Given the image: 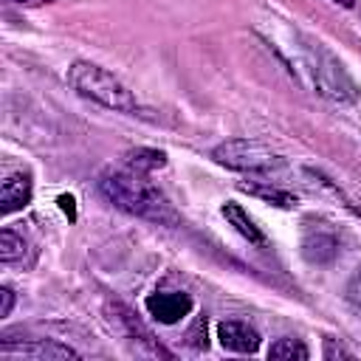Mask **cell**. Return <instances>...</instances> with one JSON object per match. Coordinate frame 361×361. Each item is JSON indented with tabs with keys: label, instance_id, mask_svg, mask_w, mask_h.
<instances>
[{
	"label": "cell",
	"instance_id": "obj_1",
	"mask_svg": "<svg viewBox=\"0 0 361 361\" xmlns=\"http://www.w3.org/2000/svg\"><path fill=\"white\" fill-rule=\"evenodd\" d=\"M99 189L110 203H116L121 212L152 220V223H178L175 209L169 200L144 178V172L127 166V169H110L102 175Z\"/></svg>",
	"mask_w": 361,
	"mask_h": 361
},
{
	"label": "cell",
	"instance_id": "obj_2",
	"mask_svg": "<svg viewBox=\"0 0 361 361\" xmlns=\"http://www.w3.org/2000/svg\"><path fill=\"white\" fill-rule=\"evenodd\" d=\"M68 82L73 90L99 102L102 107H110L118 113H135V99L124 87V82H118L113 73H107L104 68H99L93 62H82V59L73 62L68 68Z\"/></svg>",
	"mask_w": 361,
	"mask_h": 361
},
{
	"label": "cell",
	"instance_id": "obj_3",
	"mask_svg": "<svg viewBox=\"0 0 361 361\" xmlns=\"http://www.w3.org/2000/svg\"><path fill=\"white\" fill-rule=\"evenodd\" d=\"M212 158L228 169H240V172H274L285 166V158L276 155L271 147L259 144V141H248V138H231L223 141L220 147H214Z\"/></svg>",
	"mask_w": 361,
	"mask_h": 361
},
{
	"label": "cell",
	"instance_id": "obj_4",
	"mask_svg": "<svg viewBox=\"0 0 361 361\" xmlns=\"http://www.w3.org/2000/svg\"><path fill=\"white\" fill-rule=\"evenodd\" d=\"M147 310L152 319H158L161 324H175L183 316L192 313V296L180 293V290H161V293H149L147 296Z\"/></svg>",
	"mask_w": 361,
	"mask_h": 361
},
{
	"label": "cell",
	"instance_id": "obj_5",
	"mask_svg": "<svg viewBox=\"0 0 361 361\" xmlns=\"http://www.w3.org/2000/svg\"><path fill=\"white\" fill-rule=\"evenodd\" d=\"M31 175L28 172H11L0 186V212L11 214L17 209H25L31 203Z\"/></svg>",
	"mask_w": 361,
	"mask_h": 361
},
{
	"label": "cell",
	"instance_id": "obj_6",
	"mask_svg": "<svg viewBox=\"0 0 361 361\" xmlns=\"http://www.w3.org/2000/svg\"><path fill=\"white\" fill-rule=\"evenodd\" d=\"M217 338L226 350H234V353H257V347H259L257 330L248 327L245 322H220Z\"/></svg>",
	"mask_w": 361,
	"mask_h": 361
},
{
	"label": "cell",
	"instance_id": "obj_7",
	"mask_svg": "<svg viewBox=\"0 0 361 361\" xmlns=\"http://www.w3.org/2000/svg\"><path fill=\"white\" fill-rule=\"evenodd\" d=\"M3 353H23V355H31V358H45V361H62V358H76V350L65 347V344H56V341H34V344H11V341H3L0 344Z\"/></svg>",
	"mask_w": 361,
	"mask_h": 361
},
{
	"label": "cell",
	"instance_id": "obj_8",
	"mask_svg": "<svg viewBox=\"0 0 361 361\" xmlns=\"http://www.w3.org/2000/svg\"><path fill=\"white\" fill-rule=\"evenodd\" d=\"M302 251H305V257L310 262H330L336 257V251H338V243H336V237L330 231L319 228V231H310L302 240Z\"/></svg>",
	"mask_w": 361,
	"mask_h": 361
},
{
	"label": "cell",
	"instance_id": "obj_9",
	"mask_svg": "<svg viewBox=\"0 0 361 361\" xmlns=\"http://www.w3.org/2000/svg\"><path fill=\"white\" fill-rule=\"evenodd\" d=\"M223 217H226V220H228V223H231V226H234V228H237L248 243H254V245H259V248H262V245H268L265 234H262V231H259V226L245 214V209H243V206H237V203H226V206H223Z\"/></svg>",
	"mask_w": 361,
	"mask_h": 361
},
{
	"label": "cell",
	"instance_id": "obj_10",
	"mask_svg": "<svg viewBox=\"0 0 361 361\" xmlns=\"http://www.w3.org/2000/svg\"><path fill=\"white\" fill-rule=\"evenodd\" d=\"M240 189L243 192H248V195H254V197H262V200H268V203H274V206H279V209H293L299 200H296V195H290V192H285V189H279V186H274V183H259V180H248V183H240Z\"/></svg>",
	"mask_w": 361,
	"mask_h": 361
},
{
	"label": "cell",
	"instance_id": "obj_11",
	"mask_svg": "<svg viewBox=\"0 0 361 361\" xmlns=\"http://www.w3.org/2000/svg\"><path fill=\"white\" fill-rule=\"evenodd\" d=\"M164 164H166V155H164L161 149H147V147H141V149L127 152V166H133V169H138V172H152V169H161Z\"/></svg>",
	"mask_w": 361,
	"mask_h": 361
},
{
	"label": "cell",
	"instance_id": "obj_12",
	"mask_svg": "<svg viewBox=\"0 0 361 361\" xmlns=\"http://www.w3.org/2000/svg\"><path fill=\"white\" fill-rule=\"evenodd\" d=\"M25 240L20 234H14L11 228H3L0 231V259L3 262H17L25 257Z\"/></svg>",
	"mask_w": 361,
	"mask_h": 361
},
{
	"label": "cell",
	"instance_id": "obj_13",
	"mask_svg": "<svg viewBox=\"0 0 361 361\" xmlns=\"http://www.w3.org/2000/svg\"><path fill=\"white\" fill-rule=\"evenodd\" d=\"M268 358H290V361L296 358V361H305L307 358V347L302 341H296V338H279V341L271 344Z\"/></svg>",
	"mask_w": 361,
	"mask_h": 361
},
{
	"label": "cell",
	"instance_id": "obj_14",
	"mask_svg": "<svg viewBox=\"0 0 361 361\" xmlns=\"http://www.w3.org/2000/svg\"><path fill=\"white\" fill-rule=\"evenodd\" d=\"M344 299H347L355 310H361V265L353 271V276H350V282H347V288H344Z\"/></svg>",
	"mask_w": 361,
	"mask_h": 361
},
{
	"label": "cell",
	"instance_id": "obj_15",
	"mask_svg": "<svg viewBox=\"0 0 361 361\" xmlns=\"http://www.w3.org/2000/svg\"><path fill=\"white\" fill-rule=\"evenodd\" d=\"M11 307H14V290L3 285L0 288V319H6L11 313Z\"/></svg>",
	"mask_w": 361,
	"mask_h": 361
},
{
	"label": "cell",
	"instance_id": "obj_16",
	"mask_svg": "<svg viewBox=\"0 0 361 361\" xmlns=\"http://www.w3.org/2000/svg\"><path fill=\"white\" fill-rule=\"evenodd\" d=\"M350 358V353L347 350H341V347H336L333 344V338H324V358Z\"/></svg>",
	"mask_w": 361,
	"mask_h": 361
},
{
	"label": "cell",
	"instance_id": "obj_17",
	"mask_svg": "<svg viewBox=\"0 0 361 361\" xmlns=\"http://www.w3.org/2000/svg\"><path fill=\"white\" fill-rule=\"evenodd\" d=\"M59 209H62L71 220H76V206H73V197H71V195H62V197H59Z\"/></svg>",
	"mask_w": 361,
	"mask_h": 361
},
{
	"label": "cell",
	"instance_id": "obj_18",
	"mask_svg": "<svg viewBox=\"0 0 361 361\" xmlns=\"http://www.w3.org/2000/svg\"><path fill=\"white\" fill-rule=\"evenodd\" d=\"M14 6H25V8H34V6H45V3H56V0H8Z\"/></svg>",
	"mask_w": 361,
	"mask_h": 361
},
{
	"label": "cell",
	"instance_id": "obj_19",
	"mask_svg": "<svg viewBox=\"0 0 361 361\" xmlns=\"http://www.w3.org/2000/svg\"><path fill=\"white\" fill-rule=\"evenodd\" d=\"M336 3H341V6H347V8L353 6V0H336Z\"/></svg>",
	"mask_w": 361,
	"mask_h": 361
}]
</instances>
